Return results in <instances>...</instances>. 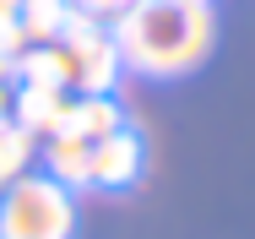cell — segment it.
I'll return each instance as SVG.
<instances>
[{
  "label": "cell",
  "mask_w": 255,
  "mask_h": 239,
  "mask_svg": "<svg viewBox=\"0 0 255 239\" xmlns=\"http://www.w3.org/2000/svg\"><path fill=\"white\" fill-rule=\"evenodd\" d=\"M109 38L120 49V65L136 76H190L212 54L217 11L212 0H136L109 22Z\"/></svg>",
  "instance_id": "obj_1"
},
{
  "label": "cell",
  "mask_w": 255,
  "mask_h": 239,
  "mask_svg": "<svg viewBox=\"0 0 255 239\" xmlns=\"http://www.w3.org/2000/svg\"><path fill=\"white\" fill-rule=\"evenodd\" d=\"M65 131H76L82 142H103L114 131H125V103L114 93H87V98H71V120Z\"/></svg>",
  "instance_id": "obj_6"
},
{
  "label": "cell",
  "mask_w": 255,
  "mask_h": 239,
  "mask_svg": "<svg viewBox=\"0 0 255 239\" xmlns=\"http://www.w3.org/2000/svg\"><path fill=\"white\" fill-rule=\"evenodd\" d=\"M0 49H5V54H22V49H27V38H22L16 22H0Z\"/></svg>",
  "instance_id": "obj_10"
},
{
  "label": "cell",
  "mask_w": 255,
  "mask_h": 239,
  "mask_svg": "<svg viewBox=\"0 0 255 239\" xmlns=\"http://www.w3.org/2000/svg\"><path fill=\"white\" fill-rule=\"evenodd\" d=\"M65 22H71V5L65 0H22L16 5V27H22L27 44H54Z\"/></svg>",
  "instance_id": "obj_7"
},
{
  "label": "cell",
  "mask_w": 255,
  "mask_h": 239,
  "mask_svg": "<svg viewBox=\"0 0 255 239\" xmlns=\"http://www.w3.org/2000/svg\"><path fill=\"white\" fill-rule=\"evenodd\" d=\"M16 5L22 0H0V22H16Z\"/></svg>",
  "instance_id": "obj_13"
},
{
  "label": "cell",
  "mask_w": 255,
  "mask_h": 239,
  "mask_svg": "<svg viewBox=\"0 0 255 239\" xmlns=\"http://www.w3.org/2000/svg\"><path fill=\"white\" fill-rule=\"evenodd\" d=\"M27 163H38V136H27L16 120H0V185L22 180Z\"/></svg>",
  "instance_id": "obj_8"
},
{
  "label": "cell",
  "mask_w": 255,
  "mask_h": 239,
  "mask_svg": "<svg viewBox=\"0 0 255 239\" xmlns=\"http://www.w3.org/2000/svg\"><path fill=\"white\" fill-rule=\"evenodd\" d=\"M141 163H147V147L125 125V131L93 142V185H98V191H130V185L141 180Z\"/></svg>",
  "instance_id": "obj_3"
},
{
  "label": "cell",
  "mask_w": 255,
  "mask_h": 239,
  "mask_svg": "<svg viewBox=\"0 0 255 239\" xmlns=\"http://www.w3.org/2000/svg\"><path fill=\"white\" fill-rule=\"evenodd\" d=\"M76 201L49 174H22L0 191V239H71Z\"/></svg>",
  "instance_id": "obj_2"
},
{
  "label": "cell",
  "mask_w": 255,
  "mask_h": 239,
  "mask_svg": "<svg viewBox=\"0 0 255 239\" xmlns=\"http://www.w3.org/2000/svg\"><path fill=\"white\" fill-rule=\"evenodd\" d=\"M0 82L16 87V54H5V49H0Z\"/></svg>",
  "instance_id": "obj_11"
},
{
  "label": "cell",
  "mask_w": 255,
  "mask_h": 239,
  "mask_svg": "<svg viewBox=\"0 0 255 239\" xmlns=\"http://www.w3.org/2000/svg\"><path fill=\"white\" fill-rule=\"evenodd\" d=\"M65 5H71V11H82V16H93V22H103V27H109V22H114L120 11H130L136 0H65Z\"/></svg>",
  "instance_id": "obj_9"
},
{
  "label": "cell",
  "mask_w": 255,
  "mask_h": 239,
  "mask_svg": "<svg viewBox=\"0 0 255 239\" xmlns=\"http://www.w3.org/2000/svg\"><path fill=\"white\" fill-rule=\"evenodd\" d=\"M38 163L54 185L65 191H87L93 185V142H82L76 131H54L38 142Z\"/></svg>",
  "instance_id": "obj_5"
},
{
  "label": "cell",
  "mask_w": 255,
  "mask_h": 239,
  "mask_svg": "<svg viewBox=\"0 0 255 239\" xmlns=\"http://www.w3.org/2000/svg\"><path fill=\"white\" fill-rule=\"evenodd\" d=\"M11 120L27 131V136H54V131H65V120H71V93L65 87H49V82H16V109H11Z\"/></svg>",
  "instance_id": "obj_4"
},
{
  "label": "cell",
  "mask_w": 255,
  "mask_h": 239,
  "mask_svg": "<svg viewBox=\"0 0 255 239\" xmlns=\"http://www.w3.org/2000/svg\"><path fill=\"white\" fill-rule=\"evenodd\" d=\"M11 109H16V87L0 82V120H11Z\"/></svg>",
  "instance_id": "obj_12"
}]
</instances>
